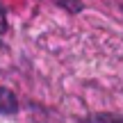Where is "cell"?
<instances>
[{
  "label": "cell",
  "instance_id": "1",
  "mask_svg": "<svg viewBox=\"0 0 123 123\" xmlns=\"http://www.w3.org/2000/svg\"><path fill=\"white\" fill-rule=\"evenodd\" d=\"M16 110H18L16 96H14L9 89L0 87V114H14Z\"/></svg>",
  "mask_w": 123,
  "mask_h": 123
}]
</instances>
